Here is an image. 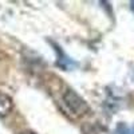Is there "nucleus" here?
<instances>
[{
	"label": "nucleus",
	"instance_id": "obj_3",
	"mask_svg": "<svg viewBox=\"0 0 134 134\" xmlns=\"http://www.w3.org/2000/svg\"><path fill=\"white\" fill-rule=\"evenodd\" d=\"M14 105H12V99H11L7 94L0 93V115L4 117L11 113Z\"/></svg>",
	"mask_w": 134,
	"mask_h": 134
},
{
	"label": "nucleus",
	"instance_id": "obj_1",
	"mask_svg": "<svg viewBox=\"0 0 134 134\" xmlns=\"http://www.w3.org/2000/svg\"><path fill=\"white\" fill-rule=\"evenodd\" d=\"M63 100H64L67 109H69L72 114H75L76 117L85 115L87 111L90 110L88 105L86 103V100L81 95H78L74 90H71V88L66 90V93L63 95Z\"/></svg>",
	"mask_w": 134,
	"mask_h": 134
},
{
	"label": "nucleus",
	"instance_id": "obj_4",
	"mask_svg": "<svg viewBox=\"0 0 134 134\" xmlns=\"http://www.w3.org/2000/svg\"><path fill=\"white\" fill-rule=\"evenodd\" d=\"M117 134H134V126L130 129L125 124H119L117 126Z\"/></svg>",
	"mask_w": 134,
	"mask_h": 134
},
{
	"label": "nucleus",
	"instance_id": "obj_5",
	"mask_svg": "<svg viewBox=\"0 0 134 134\" xmlns=\"http://www.w3.org/2000/svg\"><path fill=\"white\" fill-rule=\"evenodd\" d=\"M130 8H131V11L134 12V2H131V3H130Z\"/></svg>",
	"mask_w": 134,
	"mask_h": 134
},
{
	"label": "nucleus",
	"instance_id": "obj_6",
	"mask_svg": "<svg viewBox=\"0 0 134 134\" xmlns=\"http://www.w3.org/2000/svg\"><path fill=\"white\" fill-rule=\"evenodd\" d=\"M21 134H34V133H28V131H27V133H21Z\"/></svg>",
	"mask_w": 134,
	"mask_h": 134
},
{
	"label": "nucleus",
	"instance_id": "obj_2",
	"mask_svg": "<svg viewBox=\"0 0 134 134\" xmlns=\"http://www.w3.org/2000/svg\"><path fill=\"white\" fill-rule=\"evenodd\" d=\"M54 50L58 52V55H59V58H58V60H57V66L58 67H60V69H63V70H69L70 67H72V66H75L76 63L75 62H72L67 55H64V52L62 51V48L58 46V44H54Z\"/></svg>",
	"mask_w": 134,
	"mask_h": 134
}]
</instances>
